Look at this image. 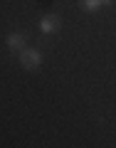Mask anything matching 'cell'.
Segmentation results:
<instances>
[{
	"instance_id": "obj_4",
	"label": "cell",
	"mask_w": 116,
	"mask_h": 148,
	"mask_svg": "<svg viewBox=\"0 0 116 148\" xmlns=\"http://www.w3.org/2000/svg\"><path fill=\"white\" fill-rule=\"evenodd\" d=\"M101 5H104L101 0H82V8H84L86 12H96V10H99Z\"/></svg>"
},
{
	"instance_id": "obj_1",
	"label": "cell",
	"mask_w": 116,
	"mask_h": 148,
	"mask_svg": "<svg viewBox=\"0 0 116 148\" xmlns=\"http://www.w3.org/2000/svg\"><path fill=\"white\" fill-rule=\"evenodd\" d=\"M20 62H22V67H25V69H37V67H40V62H42V54L37 52V49H22Z\"/></svg>"
},
{
	"instance_id": "obj_5",
	"label": "cell",
	"mask_w": 116,
	"mask_h": 148,
	"mask_svg": "<svg viewBox=\"0 0 116 148\" xmlns=\"http://www.w3.org/2000/svg\"><path fill=\"white\" fill-rule=\"evenodd\" d=\"M101 3H104V5H109V3H111V0H101Z\"/></svg>"
},
{
	"instance_id": "obj_2",
	"label": "cell",
	"mask_w": 116,
	"mask_h": 148,
	"mask_svg": "<svg viewBox=\"0 0 116 148\" xmlns=\"http://www.w3.org/2000/svg\"><path fill=\"white\" fill-rule=\"evenodd\" d=\"M57 27H59V17H57V15H45L42 20H40V30H42L45 35L57 32Z\"/></svg>"
},
{
	"instance_id": "obj_3",
	"label": "cell",
	"mask_w": 116,
	"mask_h": 148,
	"mask_svg": "<svg viewBox=\"0 0 116 148\" xmlns=\"http://www.w3.org/2000/svg\"><path fill=\"white\" fill-rule=\"evenodd\" d=\"M22 47H25V35L22 32H10L8 35V49L10 52H22Z\"/></svg>"
}]
</instances>
